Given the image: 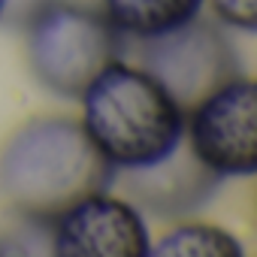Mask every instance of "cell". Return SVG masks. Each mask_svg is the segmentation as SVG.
<instances>
[{"mask_svg": "<svg viewBox=\"0 0 257 257\" xmlns=\"http://www.w3.org/2000/svg\"><path fill=\"white\" fill-rule=\"evenodd\" d=\"M79 97L82 131L112 167L143 170L179 152L185 109L149 70L115 58Z\"/></svg>", "mask_w": 257, "mask_h": 257, "instance_id": "1", "label": "cell"}, {"mask_svg": "<svg viewBox=\"0 0 257 257\" xmlns=\"http://www.w3.org/2000/svg\"><path fill=\"white\" fill-rule=\"evenodd\" d=\"M112 170L82 124L70 118H37L7 143L0 185L22 215L55 221L76 200L106 191Z\"/></svg>", "mask_w": 257, "mask_h": 257, "instance_id": "2", "label": "cell"}, {"mask_svg": "<svg viewBox=\"0 0 257 257\" xmlns=\"http://www.w3.org/2000/svg\"><path fill=\"white\" fill-rule=\"evenodd\" d=\"M121 31L100 13L82 7H49L37 16L28 55L37 79L61 97H79L85 85L118 58Z\"/></svg>", "mask_w": 257, "mask_h": 257, "instance_id": "3", "label": "cell"}, {"mask_svg": "<svg viewBox=\"0 0 257 257\" xmlns=\"http://www.w3.org/2000/svg\"><path fill=\"white\" fill-rule=\"evenodd\" d=\"M191 155L218 179L257 170V85L233 76L191 106Z\"/></svg>", "mask_w": 257, "mask_h": 257, "instance_id": "4", "label": "cell"}, {"mask_svg": "<svg viewBox=\"0 0 257 257\" xmlns=\"http://www.w3.org/2000/svg\"><path fill=\"white\" fill-rule=\"evenodd\" d=\"M143 70H149L182 109H191L236 76V55L218 28L191 19L167 34L143 37Z\"/></svg>", "mask_w": 257, "mask_h": 257, "instance_id": "5", "label": "cell"}, {"mask_svg": "<svg viewBox=\"0 0 257 257\" xmlns=\"http://www.w3.org/2000/svg\"><path fill=\"white\" fill-rule=\"evenodd\" d=\"M52 224L61 257H146L152 242L137 206L106 191L76 200Z\"/></svg>", "mask_w": 257, "mask_h": 257, "instance_id": "6", "label": "cell"}, {"mask_svg": "<svg viewBox=\"0 0 257 257\" xmlns=\"http://www.w3.org/2000/svg\"><path fill=\"white\" fill-rule=\"evenodd\" d=\"M203 0H103V16L131 37H158L197 19Z\"/></svg>", "mask_w": 257, "mask_h": 257, "instance_id": "7", "label": "cell"}, {"mask_svg": "<svg viewBox=\"0 0 257 257\" xmlns=\"http://www.w3.org/2000/svg\"><path fill=\"white\" fill-rule=\"evenodd\" d=\"M152 257H239L242 242L212 224H182L164 233L158 242H149Z\"/></svg>", "mask_w": 257, "mask_h": 257, "instance_id": "8", "label": "cell"}, {"mask_svg": "<svg viewBox=\"0 0 257 257\" xmlns=\"http://www.w3.org/2000/svg\"><path fill=\"white\" fill-rule=\"evenodd\" d=\"M215 16L239 31H254L257 28V0H212Z\"/></svg>", "mask_w": 257, "mask_h": 257, "instance_id": "9", "label": "cell"}, {"mask_svg": "<svg viewBox=\"0 0 257 257\" xmlns=\"http://www.w3.org/2000/svg\"><path fill=\"white\" fill-rule=\"evenodd\" d=\"M4 7H7V0H0V13H4Z\"/></svg>", "mask_w": 257, "mask_h": 257, "instance_id": "10", "label": "cell"}]
</instances>
